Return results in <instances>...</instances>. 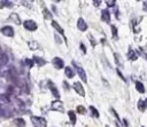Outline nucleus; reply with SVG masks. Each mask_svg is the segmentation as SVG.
Here are the masks:
<instances>
[{
  "label": "nucleus",
  "mask_w": 147,
  "mask_h": 127,
  "mask_svg": "<svg viewBox=\"0 0 147 127\" xmlns=\"http://www.w3.org/2000/svg\"><path fill=\"white\" fill-rule=\"evenodd\" d=\"M31 122L34 127H46L47 126V121L45 118L42 117H37V116H32L31 117Z\"/></svg>",
  "instance_id": "obj_1"
},
{
  "label": "nucleus",
  "mask_w": 147,
  "mask_h": 127,
  "mask_svg": "<svg viewBox=\"0 0 147 127\" xmlns=\"http://www.w3.org/2000/svg\"><path fill=\"white\" fill-rule=\"evenodd\" d=\"M23 26H24L26 30H29V31H34V30H37V24H36V22L32 21V19H26V21H24V22H23Z\"/></svg>",
  "instance_id": "obj_2"
},
{
  "label": "nucleus",
  "mask_w": 147,
  "mask_h": 127,
  "mask_svg": "<svg viewBox=\"0 0 147 127\" xmlns=\"http://www.w3.org/2000/svg\"><path fill=\"white\" fill-rule=\"evenodd\" d=\"M0 32H1L3 35H6V37H14V29H13L11 26H9V25L2 26V27L0 29Z\"/></svg>",
  "instance_id": "obj_3"
},
{
  "label": "nucleus",
  "mask_w": 147,
  "mask_h": 127,
  "mask_svg": "<svg viewBox=\"0 0 147 127\" xmlns=\"http://www.w3.org/2000/svg\"><path fill=\"white\" fill-rule=\"evenodd\" d=\"M74 65L76 66V70H77V72H78V74H79V77H80V79L84 81V82H87V77H86V73H85V71H84V69L82 68V66H78L75 62H74Z\"/></svg>",
  "instance_id": "obj_4"
},
{
  "label": "nucleus",
  "mask_w": 147,
  "mask_h": 127,
  "mask_svg": "<svg viewBox=\"0 0 147 127\" xmlns=\"http://www.w3.org/2000/svg\"><path fill=\"white\" fill-rule=\"evenodd\" d=\"M52 63H53L54 68L57 69V70H60V69H62V68L64 66V62H63V59L60 58V57H54L53 61H52Z\"/></svg>",
  "instance_id": "obj_5"
},
{
  "label": "nucleus",
  "mask_w": 147,
  "mask_h": 127,
  "mask_svg": "<svg viewBox=\"0 0 147 127\" xmlns=\"http://www.w3.org/2000/svg\"><path fill=\"white\" fill-rule=\"evenodd\" d=\"M74 89L76 90V93H78V95L85 96V90H84V88H83V86H82L80 82H78V81L74 82Z\"/></svg>",
  "instance_id": "obj_6"
},
{
  "label": "nucleus",
  "mask_w": 147,
  "mask_h": 127,
  "mask_svg": "<svg viewBox=\"0 0 147 127\" xmlns=\"http://www.w3.org/2000/svg\"><path fill=\"white\" fill-rule=\"evenodd\" d=\"M52 109H53V110L61 111V112H63V111H64V109H63V103H62L61 101H59V100H56V101L52 102Z\"/></svg>",
  "instance_id": "obj_7"
},
{
  "label": "nucleus",
  "mask_w": 147,
  "mask_h": 127,
  "mask_svg": "<svg viewBox=\"0 0 147 127\" xmlns=\"http://www.w3.org/2000/svg\"><path fill=\"white\" fill-rule=\"evenodd\" d=\"M48 85H49V89H51L52 94L54 95V97H55L56 100H59V98H60V93H59V90H57L56 86H55L52 81H48Z\"/></svg>",
  "instance_id": "obj_8"
},
{
  "label": "nucleus",
  "mask_w": 147,
  "mask_h": 127,
  "mask_svg": "<svg viewBox=\"0 0 147 127\" xmlns=\"http://www.w3.org/2000/svg\"><path fill=\"white\" fill-rule=\"evenodd\" d=\"M77 27L80 31H86L87 30V24L85 23V21L83 18H78V21H77Z\"/></svg>",
  "instance_id": "obj_9"
},
{
  "label": "nucleus",
  "mask_w": 147,
  "mask_h": 127,
  "mask_svg": "<svg viewBox=\"0 0 147 127\" xmlns=\"http://www.w3.org/2000/svg\"><path fill=\"white\" fill-rule=\"evenodd\" d=\"M101 18H102V21L109 23V22H110V14H109V11L106 10V9H103V10L101 11Z\"/></svg>",
  "instance_id": "obj_10"
},
{
  "label": "nucleus",
  "mask_w": 147,
  "mask_h": 127,
  "mask_svg": "<svg viewBox=\"0 0 147 127\" xmlns=\"http://www.w3.org/2000/svg\"><path fill=\"white\" fill-rule=\"evenodd\" d=\"M138 109L140 110V111H145L146 109H147V100H139V102H138Z\"/></svg>",
  "instance_id": "obj_11"
},
{
  "label": "nucleus",
  "mask_w": 147,
  "mask_h": 127,
  "mask_svg": "<svg viewBox=\"0 0 147 127\" xmlns=\"http://www.w3.org/2000/svg\"><path fill=\"white\" fill-rule=\"evenodd\" d=\"M64 73H65V76L68 78H74V76H75V71L70 66H65L64 68Z\"/></svg>",
  "instance_id": "obj_12"
},
{
  "label": "nucleus",
  "mask_w": 147,
  "mask_h": 127,
  "mask_svg": "<svg viewBox=\"0 0 147 127\" xmlns=\"http://www.w3.org/2000/svg\"><path fill=\"white\" fill-rule=\"evenodd\" d=\"M33 62H34L38 66H42V65L46 64V61H45L44 58H41V57H38V56H34V57H33Z\"/></svg>",
  "instance_id": "obj_13"
},
{
  "label": "nucleus",
  "mask_w": 147,
  "mask_h": 127,
  "mask_svg": "<svg viewBox=\"0 0 147 127\" xmlns=\"http://www.w3.org/2000/svg\"><path fill=\"white\" fill-rule=\"evenodd\" d=\"M52 26H53V27H54V29H55L57 32H60V34H62V35L64 34V31H63V29H62V27H61V26L57 24V22H55V21H52Z\"/></svg>",
  "instance_id": "obj_14"
},
{
  "label": "nucleus",
  "mask_w": 147,
  "mask_h": 127,
  "mask_svg": "<svg viewBox=\"0 0 147 127\" xmlns=\"http://www.w3.org/2000/svg\"><path fill=\"white\" fill-rule=\"evenodd\" d=\"M127 57H129L131 61H136V59L138 58V53H137L136 50L130 49V51H129V54H127Z\"/></svg>",
  "instance_id": "obj_15"
},
{
  "label": "nucleus",
  "mask_w": 147,
  "mask_h": 127,
  "mask_svg": "<svg viewBox=\"0 0 147 127\" xmlns=\"http://www.w3.org/2000/svg\"><path fill=\"white\" fill-rule=\"evenodd\" d=\"M7 63H8V56H7V54H5V53L0 54V65H6Z\"/></svg>",
  "instance_id": "obj_16"
},
{
  "label": "nucleus",
  "mask_w": 147,
  "mask_h": 127,
  "mask_svg": "<svg viewBox=\"0 0 147 127\" xmlns=\"http://www.w3.org/2000/svg\"><path fill=\"white\" fill-rule=\"evenodd\" d=\"M14 124H15L17 127H24V126H25V121H24L22 118H16V119H14Z\"/></svg>",
  "instance_id": "obj_17"
},
{
  "label": "nucleus",
  "mask_w": 147,
  "mask_h": 127,
  "mask_svg": "<svg viewBox=\"0 0 147 127\" xmlns=\"http://www.w3.org/2000/svg\"><path fill=\"white\" fill-rule=\"evenodd\" d=\"M68 116H69V119H70L71 125H75L76 124V113L74 111H69L68 112Z\"/></svg>",
  "instance_id": "obj_18"
},
{
  "label": "nucleus",
  "mask_w": 147,
  "mask_h": 127,
  "mask_svg": "<svg viewBox=\"0 0 147 127\" xmlns=\"http://www.w3.org/2000/svg\"><path fill=\"white\" fill-rule=\"evenodd\" d=\"M42 14H44V17H45L46 19H52V17H53L52 13H51L48 9H46V8L42 9Z\"/></svg>",
  "instance_id": "obj_19"
},
{
  "label": "nucleus",
  "mask_w": 147,
  "mask_h": 127,
  "mask_svg": "<svg viewBox=\"0 0 147 127\" xmlns=\"http://www.w3.org/2000/svg\"><path fill=\"white\" fill-rule=\"evenodd\" d=\"M136 88H137V90L139 92V93H145V87H144V85L140 82V81H137L136 82Z\"/></svg>",
  "instance_id": "obj_20"
},
{
  "label": "nucleus",
  "mask_w": 147,
  "mask_h": 127,
  "mask_svg": "<svg viewBox=\"0 0 147 127\" xmlns=\"http://www.w3.org/2000/svg\"><path fill=\"white\" fill-rule=\"evenodd\" d=\"M10 19L14 21L16 24H21V19H20V17H18V15L15 14V13H13V14L10 15Z\"/></svg>",
  "instance_id": "obj_21"
},
{
  "label": "nucleus",
  "mask_w": 147,
  "mask_h": 127,
  "mask_svg": "<svg viewBox=\"0 0 147 127\" xmlns=\"http://www.w3.org/2000/svg\"><path fill=\"white\" fill-rule=\"evenodd\" d=\"M88 109H90V111H91V114H92V117H96V118L99 117V111H98V110H96V109H95L93 105H91Z\"/></svg>",
  "instance_id": "obj_22"
},
{
  "label": "nucleus",
  "mask_w": 147,
  "mask_h": 127,
  "mask_svg": "<svg viewBox=\"0 0 147 127\" xmlns=\"http://www.w3.org/2000/svg\"><path fill=\"white\" fill-rule=\"evenodd\" d=\"M29 47H30L31 49H37V48H38L37 41H30V42H29Z\"/></svg>",
  "instance_id": "obj_23"
},
{
  "label": "nucleus",
  "mask_w": 147,
  "mask_h": 127,
  "mask_svg": "<svg viewBox=\"0 0 147 127\" xmlns=\"http://www.w3.org/2000/svg\"><path fill=\"white\" fill-rule=\"evenodd\" d=\"M111 32H113V38L116 39V38H117V27L113 25V26H111Z\"/></svg>",
  "instance_id": "obj_24"
},
{
  "label": "nucleus",
  "mask_w": 147,
  "mask_h": 127,
  "mask_svg": "<svg viewBox=\"0 0 147 127\" xmlns=\"http://www.w3.org/2000/svg\"><path fill=\"white\" fill-rule=\"evenodd\" d=\"M24 63H25V64H26V65H28L29 68H31V66H32V65L34 64V62H33V59H29V58H26V59L24 61Z\"/></svg>",
  "instance_id": "obj_25"
},
{
  "label": "nucleus",
  "mask_w": 147,
  "mask_h": 127,
  "mask_svg": "<svg viewBox=\"0 0 147 127\" xmlns=\"http://www.w3.org/2000/svg\"><path fill=\"white\" fill-rule=\"evenodd\" d=\"M1 5H3V6H6V7H13V2H10V1H1Z\"/></svg>",
  "instance_id": "obj_26"
},
{
  "label": "nucleus",
  "mask_w": 147,
  "mask_h": 127,
  "mask_svg": "<svg viewBox=\"0 0 147 127\" xmlns=\"http://www.w3.org/2000/svg\"><path fill=\"white\" fill-rule=\"evenodd\" d=\"M106 3H107V6H108V7H114V6L116 5V2H115L114 0H107V1H106Z\"/></svg>",
  "instance_id": "obj_27"
},
{
  "label": "nucleus",
  "mask_w": 147,
  "mask_h": 127,
  "mask_svg": "<svg viewBox=\"0 0 147 127\" xmlns=\"http://www.w3.org/2000/svg\"><path fill=\"white\" fill-rule=\"evenodd\" d=\"M77 112H78V113H85L84 106H83V105H78V106H77Z\"/></svg>",
  "instance_id": "obj_28"
},
{
  "label": "nucleus",
  "mask_w": 147,
  "mask_h": 127,
  "mask_svg": "<svg viewBox=\"0 0 147 127\" xmlns=\"http://www.w3.org/2000/svg\"><path fill=\"white\" fill-rule=\"evenodd\" d=\"M22 3H23V5H26L25 7H29V8H31V7H32V3H31L30 1H22Z\"/></svg>",
  "instance_id": "obj_29"
},
{
  "label": "nucleus",
  "mask_w": 147,
  "mask_h": 127,
  "mask_svg": "<svg viewBox=\"0 0 147 127\" xmlns=\"http://www.w3.org/2000/svg\"><path fill=\"white\" fill-rule=\"evenodd\" d=\"M88 38L91 39V43H92V46H95V40L92 38V35H91V34H88Z\"/></svg>",
  "instance_id": "obj_30"
},
{
  "label": "nucleus",
  "mask_w": 147,
  "mask_h": 127,
  "mask_svg": "<svg viewBox=\"0 0 147 127\" xmlns=\"http://www.w3.org/2000/svg\"><path fill=\"white\" fill-rule=\"evenodd\" d=\"M100 3H101V1H100V0H94V1H93V5H94L95 7H98Z\"/></svg>",
  "instance_id": "obj_31"
},
{
  "label": "nucleus",
  "mask_w": 147,
  "mask_h": 127,
  "mask_svg": "<svg viewBox=\"0 0 147 127\" xmlns=\"http://www.w3.org/2000/svg\"><path fill=\"white\" fill-rule=\"evenodd\" d=\"M80 48H82V50H83V53L85 54V53H86V49H85V47H84V45H83V43H80Z\"/></svg>",
  "instance_id": "obj_32"
},
{
  "label": "nucleus",
  "mask_w": 147,
  "mask_h": 127,
  "mask_svg": "<svg viewBox=\"0 0 147 127\" xmlns=\"http://www.w3.org/2000/svg\"><path fill=\"white\" fill-rule=\"evenodd\" d=\"M144 8H145V10L147 11V1H144Z\"/></svg>",
  "instance_id": "obj_33"
},
{
  "label": "nucleus",
  "mask_w": 147,
  "mask_h": 127,
  "mask_svg": "<svg viewBox=\"0 0 147 127\" xmlns=\"http://www.w3.org/2000/svg\"><path fill=\"white\" fill-rule=\"evenodd\" d=\"M117 73H118V74H119V77H121V78H122V79L124 80V77H123V74H122V73L119 72V70H117Z\"/></svg>",
  "instance_id": "obj_34"
},
{
  "label": "nucleus",
  "mask_w": 147,
  "mask_h": 127,
  "mask_svg": "<svg viewBox=\"0 0 147 127\" xmlns=\"http://www.w3.org/2000/svg\"><path fill=\"white\" fill-rule=\"evenodd\" d=\"M0 54H2V49L1 48H0Z\"/></svg>",
  "instance_id": "obj_35"
},
{
  "label": "nucleus",
  "mask_w": 147,
  "mask_h": 127,
  "mask_svg": "<svg viewBox=\"0 0 147 127\" xmlns=\"http://www.w3.org/2000/svg\"><path fill=\"white\" fill-rule=\"evenodd\" d=\"M106 127H109V126H106Z\"/></svg>",
  "instance_id": "obj_36"
}]
</instances>
